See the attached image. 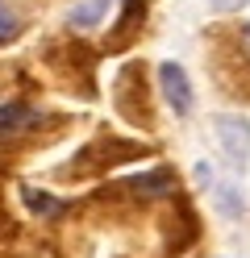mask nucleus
<instances>
[{"instance_id":"nucleus-6","label":"nucleus","mask_w":250,"mask_h":258,"mask_svg":"<svg viewBox=\"0 0 250 258\" xmlns=\"http://www.w3.org/2000/svg\"><path fill=\"white\" fill-rule=\"evenodd\" d=\"M13 34H17V21H13V13L0 5V42H5V38H13Z\"/></svg>"},{"instance_id":"nucleus-2","label":"nucleus","mask_w":250,"mask_h":258,"mask_svg":"<svg viewBox=\"0 0 250 258\" xmlns=\"http://www.w3.org/2000/svg\"><path fill=\"white\" fill-rule=\"evenodd\" d=\"M33 121H42L33 108H25V104H0V134H17V129H29Z\"/></svg>"},{"instance_id":"nucleus-1","label":"nucleus","mask_w":250,"mask_h":258,"mask_svg":"<svg viewBox=\"0 0 250 258\" xmlns=\"http://www.w3.org/2000/svg\"><path fill=\"white\" fill-rule=\"evenodd\" d=\"M159 84H163V96H167V104L175 112H192V88H188V75H183L179 62H163Z\"/></svg>"},{"instance_id":"nucleus-4","label":"nucleus","mask_w":250,"mask_h":258,"mask_svg":"<svg viewBox=\"0 0 250 258\" xmlns=\"http://www.w3.org/2000/svg\"><path fill=\"white\" fill-rule=\"evenodd\" d=\"M100 13H105V0H88V5H79V9L71 13V21H75V25H92Z\"/></svg>"},{"instance_id":"nucleus-3","label":"nucleus","mask_w":250,"mask_h":258,"mask_svg":"<svg viewBox=\"0 0 250 258\" xmlns=\"http://www.w3.org/2000/svg\"><path fill=\"white\" fill-rule=\"evenodd\" d=\"M138 17H146V0H125V17H121V34L113 38V46H125L129 42V34L138 29L142 21Z\"/></svg>"},{"instance_id":"nucleus-5","label":"nucleus","mask_w":250,"mask_h":258,"mask_svg":"<svg viewBox=\"0 0 250 258\" xmlns=\"http://www.w3.org/2000/svg\"><path fill=\"white\" fill-rule=\"evenodd\" d=\"M25 200L38 208V213H59V200H50V196H38L33 187H25Z\"/></svg>"},{"instance_id":"nucleus-7","label":"nucleus","mask_w":250,"mask_h":258,"mask_svg":"<svg viewBox=\"0 0 250 258\" xmlns=\"http://www.w3.org/2000/svg\"><path fill=\"white\" fill-rule=\"evenodd\" d=\"M246 46H250V29H246Z\"/></svg>"}]
</instances>
